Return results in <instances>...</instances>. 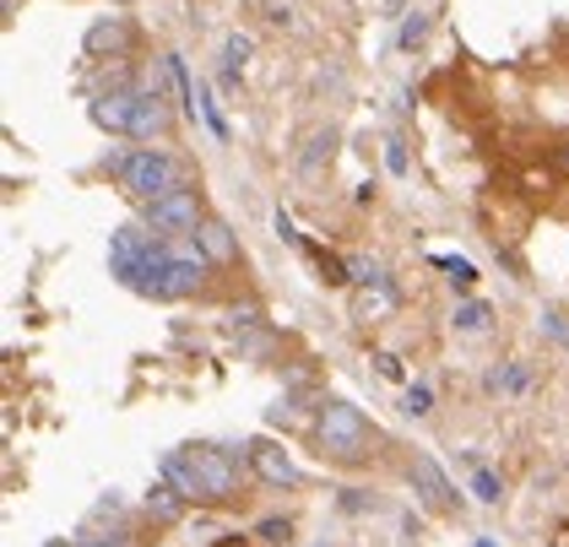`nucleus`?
<instances>
[{
	"label": "nucleus",
	"instance_id": "7",
	"mask_svg": "<svg viewBox=\"0 0 569 547\" xmlns=\"http://www.w3.org/2000/svg\"><path fill=\"white\" fill-rule=\"evenodd\" d=\"M174 136V109L163 103V92L152 87H136V109H131V141L152 147V141H169Z\"/></svg>",
	"mask_w": 569,
	"mask_h": 547
},
{
	"label": "nucleus",
	"instance_id": "13",
	"mask_svg": "<svg viewBox=\"0 0 569 547\" xmlns=\"http://www.w3.org/2000/svg\"><path fill=\"white\" fill-rule=\"evenodd\" d=\"M147 515H152L158 526H174L179 515H184V499H179V494L169 488V483H158V488L147 494Z\"/></svg>",
	"mask_w": 569,
	"mask_h": 547
},
{
	"label": "nucleus",
	"instance_id": "1",
	"mask_svg": "<svg viewBox=\"0 0 569 547\" xmlns=\"http://www.w3.org/2000/svg\"><path fill=\"white\" fill-rule=\"evenodd\" d=\"M315 456L331 466H369L380 456V428L363 418L352 401L326 396L315 407Z\"/></svg>",
	"mask_w": 569,
	"mask_h": 547
},
{
	"label": "nucleus",
	"instance_id": "12",
	"mask_svg": "<svg viewBox=\"0 0 569 547\" xmlns=\"http://www.w3.org/2000/svg\"><path fill=\"white\" fill-rule=\"evenodd\" d=\"M331 158H337V130L320 126L305 136V152H299V169L309 173V179H320V173H331Z\"/></svg>",
	"mask_w": 569,
	"mask_h": 547
},
{
	"label": "nucleus",
	"instance_id": "9",
	"mask_svg": "<svg viewBox=\"0 0 569 547\" xmlns=\"http://www.w3.org/2000/svg\"><path fill=\"white\" fill-rule=\"evenodd\" d=\"M158 471H163V483L174 488L184 505H212V494H207V477H201V466H196V456H190V450H169Z\"/></svg>",
	"mask_w": 569,
	"mask_h": 547
},
{
	"label": "nucleus",
	"instance_id": "22",
	"mask_svg": "<svg viewBox=\"0 0 569 547\" xmlns=\"http://www.w3.org/2000/svg\"><path fill=\"white\" fill-rule=\"evenodd\" d=\"M386 169L407 173V141H401V136H391V141H386Z\"/></svg>",
	"mask_w": 569,
	"mask_h": 547
},
{
	"label": "nucleus",
	"instance_id": "25",
	"mask_svg": "<svg viewBox=\"0 0 569 547\" xmlns=\"http://www.w3.org/2000/svg\"><path fill=\"white\" fill-rule=\"evenodd\" d=\"M375 369H380L386 379H401V364H396L391 352H380V358H375Z\"/></svg>",
	"mask_w": 569,
	"mask_h": 547
},
{
	"label": "nucleus",
	"instance_id": "11",
	"mask_svg": "<svg viewBox=\"0 0 569 547\" xmlns=\"http://www.w3.org/2000/svg\"><path fill=\"white\" fill-rule=\"evenodd\" d=\"M196 250L207 255L212 266H239V239H233V228H228L222 217H207V222L196 228Z\"/></svg>",
	"mask_w": 569,
	"mask_h": 547
},
{
	"label": "nucleus",
	"instance_id": "8",
	"mask_svg": "<svg viewBox=\"0 0 569 547\" xmlns=\"http://www.w3.org/2000/svg\"><path fill=\"white\" fill-rule=\"evenodd\" d=\"M131 43H136V22H131V17H98L88 33H82L88 60H120Z\"/></svg>",
	"mask_w": 569,
	"mask_h": 547
},
{
	"label": "nucleus",
	"instance_id": "20",
	"mask_svg": "<svg viewBox=\"0 0 569 547\" xmlns=\"http://www.w3.org/2000/svg\"><path fill=\"white\" fill-rule=\"evenodd\" d=\"M82 547H141L131 526H120V531H98V537H82Z\"/></svg>",
	"mask_w": 569,
	"mask_h": 547
},
{
	"label": "nucleus",
	"instance_id": "21",
	"mask_svg": "<svg viewBox=\"0 0 569 547\" xmlns=\"http://www.w3.org/2000/svg\"><path fill=\"white\" fill-rule=\"evenodd\" d=\"M201 120H207V126H212V136H218V141H228V120H222L218 98H212V92H207V87H201Z\"/></svg>",
	"mask_w": 569,
	"mask_h": 547
},
{
	"label": "nucleus",
	"instance_id": "24",
	"mask_svg": "<svg viewBox=\"0 0 569 547\" xmlns=\"http://www.w3.org/2000/svg\"><path fill=\"white\" fill-rule=\"evenodd\" d=\"M277 233H282V239H288V245H305V239H299V233H293V217H288V211H277Z\"/></svg>",
	"mask_w": 569,
	"mask_h": 547
},
{
	"label": "nucleus",
	"instance_id": "3",
	"mask_svg": "<svg viewBox=\"0 0 569 547\" xmlns=\"http://www.w3.org/2000/svg\"><path fill=\"white\" fill-rule=\"evenodd\" d=\"M207 217H212V211H207V196H201L196 185H184L174 196L147 201V207H141V228H152L158 239H196V228H201Z\"/></svg>",
	"mask_w": 569,
	"mask_h": 547
},
{
	"label": "nucleus",
	"instance_id": "5",
	"mask_svg": "<svg viewBox=\"0 0 569 547\" xmlns=\"http://www.w3.org/2000/svg\"><path fill=\"white\" fill-rule=\"evenodd\" d=\"M407 477H412V488H418V499L435 509V515H450V509H461V488L445 477V466L429 456V450H418L412 461H407Z\"/></svg>",
	"mask_w": 569,
	"mask_h": 547
},
{
	"label": "nucleus",
	"instance_id": "26",
	"mask_svg": "<svg viewBox=\"0 0 569 547\" xmlns=\"http://www.w3.org/2000/svg\"><path fill=\"white\" fill-rule=\"evenodd\" d=\"M472 547H499V543H493V537H478V543H472Z\"/></svg>",
	"mask_w": 569,
	"mask_h": 547
},
{
	"label": "nucleus",
	"instance_id": "23",
	"mask_svg": "<svg viewBox=\"0 0 569 547\" xmlns=\"http://www.w3.org/2000/svg\"><path fill=\"white\" fill-rule=\"evenodd\" d=\"M261 537H266V543H288V520H266Z\"/></svg>",
	"mask_w": 569,
	"mask_h": 547
},
{
	"label": "nucleus",
	"instance_id": "4",
	"mask_svg": "<svg viewBox=\"0 0 569 547\" xmlns=\"http://www.w3.org/2000/svg\"><path fill=\"white\" fill-rule=\"evenodd\" d=\"M184 450L201 466L212 505H233L244 488V471H250V450H228V445H184Z\"/></svg>",
	"mask_w": 569,
	"mask_h": 547
},
{
	"label": "nucleus",
	"instance_id": "28",
	"mask_svg": "<svg viewBox=\"0 0 569 547\" xmlns=\"http://www.w3.org/2000/svg\"><path fill=\"white\" fill-rule=\"evenodd\" d=\"M565 163H569V152H565Z\"/></svg>",
	"mask_w": 569,
	"mask_h": 547
},
{
	"label": "nucleus",
	"instance_id": "15",
	"mask_svg": "<svg viewBox=\"0 0 569 547\" xmlns=\"http://www.w3.org/2000/svg\"><path fill=\"white\" fill-rule=\"evenodd\" d=\"M244 60H250V39H244V33H228V43H222V87L239 82Z\"/></svg>",
	"mask_w": 569,
	"mask_h": 547
},
{
	"label": "nucleus",
	"instance_id": "2",
	"mask_svg": "<svg viewBox=\"0 0 569 547\" xmlns=\"http://www.w3.org/2000/svg\"><path fill=\"white\" fill-rule=\"evenodd\" d=\"M103 169L120 179V190L131 196V201H158V196H174L184 185H196V173L190 163H179L169 147H131V152H109V163Z\"/></svg>",
	"mask_w": 569,
	"mask_h": 547
},
{
	"label": "nucleus",
	"instance_id": "10",
	"mask_svg": "<svg viewBox=\"0 0 569 547\" xmlns=\"http://www.w3.org/2000/svg\"><path fill=\"white\" fill-rule=\"evenodd\" d=\"M131 109H136V87H120V92H98L88 103V120L109 136H131Z\"/></svg>",
	"mask_w": 569,
	"mask_h": 547
},
{
	"label": "nucleus",
	"instance_id": "6",
	"mask_svg": "<svg viewBox=\"0 0 569 547\" xmlns=\"http://www.w3.org/2000/svg\"><path fill=\"white\" fill-rule=\"evenodd\" d=\"M244 450H250V477H261L266 488H299V483H305V471H299V461L288 456V445L256 434Z\"/></svg>",
	"mask_w": 569,
	"mask_h": 547
},
{
	"label": "nucleus",
	"instance_id": "19",
	"mask_svg": "<svg viewBox=\"0 0 569 547\" xmlns=\"http://www.w3.org/2000/svg\"><path fill=\"white\" fill-rule=\"evenodd\" d=\"M472 494H478L482 505H499V499H505V483H499L488 466H478V471H472Z\"/></svg>",
	"mask_w": 569,
	"mask_h": 547
},
{
	"label": "nucleus",
	"instance_id": "18",
	"mask_svg": "<svg viewBox=\"0 0 569 547\" xmlns=\"http://www.w3.org/2000/svg\"><path fill=\"white\" fill-rule=\"evenodd\" d=\"M401 407H407V418H429V412H435V390H429V385H407Z\"/></svg>",
	"mask_w": 569,
	"mask_h": 547
},
{
	"label": "nucleus",
	"instance_id": "14",
	"mask_svg": "<svg viewBox=\"0 0 569 547\" xmlns=\"http://www.w3.org/2000/svg\"><path fill=\"white\" fill-rule=\"evenodd\" d=\"M488 320H493V309H488V304H478V298L456 304V315H450V326H456V331H467V337L488 331Z\"/></svg>",
	"mask_w": 569,
	"mask_h": 547
},
{
	"label": "nucleus",
	"instance_id": "16",
	"mask_svg": "<svg viewBox=\"0 0 569 547\" xmlns=\"http://www.w3.org/2000/svg\"><path fill=\"white\" fill-rule=\"evenodd\" d=\"M423 39H429V17L423 11H407L401 28H396V49H418Z\"/></svg>",
	"mask_w": 569,
	"mask_h": 547
},
{
	"label": "nucleus",
	"instance_id": "17",
	"mask_svg": "<svg viewBox=\"0 0 569 547\" xmlns=\"http://www.w3.org/2000/svg\"><path fill=\"white\" fill-rule=\"evenodd\" d=\"M435 266H439V271H450V288H461V294H467V288L478 282L472 260H461V255H435Z\"/></svg>",
	"mask_w": 569,
	"mask_h": 547
},
{
	"label": "nucleus",
	"instance_id": "27",
	"mask_svg": "<svg viewBox=\"0 0 569 547\" xmlns=\"http://www.w3.org/2000/svg\"><path fill=\"white\" fill-rule=\"evenodd\" d=\"M49 547H82V543H49Z\"/></svg>",
	"mask_w": 569,
	"mask_h": 547
}]
</instances>
